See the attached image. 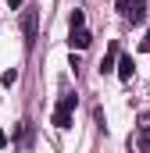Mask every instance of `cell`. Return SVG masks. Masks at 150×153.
<instances>
[{"instance_id": "1", "label": "cell", "mask_w": 150, "mask_h": 153, "mask_svg": "<svg viewBox=\"0 0 150 153\" xmlns=\"http://www.w3.org/2000/svg\"><path fill=\"white\" fill-rule=\"evenodd\" d=\"M36 32H39V11L36 7H25L22 11V39H25V46L36 43Z\"/></svg>"}, {"instance_id": "2", "label": "cell", "mask_w": 150, "mask_h": 153, "mask_svg": "<svg viewBox=\"0 0 150 153\" xmlns=\"http://www.w3.org/2000/svg\"><path fill=\"white\" fill-rule=\"evenodd\" d=\"M136 132H140V135H136V139H140V150L150 153V114H140V128H136Z\"/></svg>"}, {"instance_id": "3", "label": "cell", "mask_w": 150, "mask_h": 153, "mask_svg": "<svg viewBox=\"0 0 150 153\" xmlns=\"http://www.w3.org/2000/svg\"><path fill=\"white\" fill-rule=\"evenodd\" d=\"M68 43H72V50H86V46L93 43V36H89V29H72Z\"/></svg>"}, {"instance_id": "4", "label": "cell", "mask_w": 150, "mask_h": 153, "mask_svg": "<svg viewBox=\"0 0 150 153\" xmlns=\"http://www.w3.org/2000/svg\"><path fill=\"white\" fill-rule=\"evenodd\" d=\"M132 25H140L143 18H147V0H132V7H129V14H125Z\"/></svg>"}, {"instance_id": "5", "label": "cell", "mask_w": 150, "mask_h": 153, "mask_svg": "<svg viewBox=\"0 0 150 153\" xmlns=\"http://www.w3.org/2000/svg\"><path fill=\"white\" fill-rule=\"evenodd\" d=\"M14 143H18V146H32V125H29V121H22V125H18Z\"/></svg>"}, {"instance_id": "6", "label": "cell", "mask_w": 150, "mask_h": 153, "mask_svg": "<svg viewBox=\"0 0 150 153\" xmlns=\"http://www.w3.org/2000/svg\"><path fill=\"white\" fill-rule=\"evenodd\" d=\"M100 71L107 75V71H118V46H111L107 53H104V61H100Z\"/></svg>"}, {"instance_id": "7", "label": "cell", "mask_w": 150, "mask_h": 153, "mask_svg": "<svg viewBox=\"0 0 150 153\" xmlns=\"http://www.w3.org/2000/svg\"><path fill=\"white\" fill-rule=\"evenodd\" d=\"M132 75H136V64H132V57H118V78H125V82H129Z\"/></svg>"}, {"instance_id": "8", "label": "cell", "mask_w": 150, "mask_h": 153, "mask_svg": "<svg viewBox=\"0 0 150 153\" xmlns=\"http://www.w3.org/2000/svg\"><path fill=\"white\" fill-rule=\"evenodd\" d=\"M68 25H72V29H86V14H82V11H72V14H68Z\"/></svg>"}, {"instance_id": "9", "label": "cell", "mask_w": 150, "mask_h": 153, "mask_svg": "<svg viewBox=\"0 0 150 153\" xmlns=\"http://www.w3.org/2000/svg\"><path fill=\"white\" fill-rule=\"evenodd\" d=\"M14 78H18V71H14V68H7V71L0 75V82H4V85H14Z\"/></svg>"}, {"instance_id": "10", "label": "cell", "mask_w": 150, "mask_h": 153, "mask_svg": "<svg viewBox=\"0 0 150 153\" xmlns=\"http://www.w3.org/2000/svg\"><path fill=\"white\" fill-rule=\"evenodd\" d=\"M129 7H132V0H118V11L122 14H129Z\"/></svg>"}, {"instance_id": "11", "label": "cell", "mask_w": 150, "mask_h": 153, "mask_svg": "<svg viewBox=\"0 0 150 153\" xmlns=\"http://www.w3.org/2000/svg\"><path fill=\"white\" fill-rule=\"evenodd\" d=\"M7 7H11V11H18V7H25V0H7Z\"/></svg>"}, {"instance_id": "12", "label": "cell", "mask_w": 150, "mask_h": 153, "mask_svg": "<svg viewBox=\"0 0 150 153\" xmlns=\"http://www.w3.org/2000/svg\"><path fill=\"white\" fill-rule=\"evenodd\" d=\"M143 50H150V29H147V36H143V43H140Z\"/></svg>"}]
</instances>
